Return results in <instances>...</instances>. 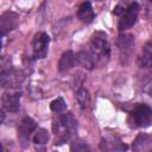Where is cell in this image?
<instances>
[{
  "instance_id": "5",
  "label": "cell",
  "mask_w": 152,
  "mask_h": 152,
  "mask_svg": "<svg viewBox=\"0 0 152 152\" xmlns=\"http://www.w3.org/2000/svg\"><path fill=\"white\" fill-rule=\"evenodd\" d=\"M23 74L13 68L2 70L0 75V83L2 88H18L23 83Z\"/></svg>"
},
{
  "instance_id": "20",
  "label": "cell",
  "mask_w": 152,
  "mask_h": 152,
  "mask_svg": "<svg viewBox=\"0 0 152 152\" xmlns=\"http://www.w3.org/2000/svg\"><path fill=\"white\" fill-rule=\"evenodd\" d=\"M71 152H90V150H89V147H88L86 144H83V142H77V144H75V145L72 146Z\"/></svg>"
},
{
  "instance_id": "15",
  "label": "cell",
  "mask_w": 152,
  "mask_h": 152,
  "mask_svg": "<svg viewBox=\"0 0 152 152\" xmlns=\"http://www.w3.org/2000/svg\"><path fill=\"white\" fill-rule=\"evenodd\" d=\"M138 63L141 68H151L152 66V40L147 42L139 56Z\"/></svg>"
},
{
  "instance_id": "1",
  "label": "cell",
  "mask_w": 152,
  "mask_h": 152,
  "mask_svg": "<svg viewBox=\"0 0 152 152\" xmlns=\"http://www.w3.org/2000/svg\"><path fill=\"white\" fill-rule=\"evenodd\" d=\"M89 55L96 66H103L109 61L110 45L104 33L97 32L93 36L89 46Z\"/></svg>"
},
{
  "instance_id": "16",
  "label": "cell",
  "mask_w": 152,
  "mask_h": 152,
  "mask_svg": "<svg viewBox=\"0 0 152 152\" xmlns=\"http://www.w3.org/2000/svg\"><path fill=\"white\" fill-rule=\"evenodd\" d=\"M48 140H49V133L46 129L42 128L36 133V135L33 137V144L38 152L45 151V145H46Z\"/></svg>"
},
{
  "instance_id": "7",
  "label": "cell",
  "mask_w": 152,
  "mask_h": 152,
  "mask_svg": "<svg viewBox=\"0 0 152 152\" xmlns=\"http://www.w3.org/2000/svg\"><path fill=\"white\" fill-rule=\"evenodd\" d=\"M100 150L102 152H126L127 145L122 142L118 137L106 135L100 141Z\"/></svg>"
},
{
  "instance_id": "3",
  "label": "cell",
  "mask_w": 152,
  "mask_h": 152,
  "mask_svg": "<svg viewBox=\"0 0 152 152\" xmlns=\"http://www.w3.org/2000/svg\"><path fill=\"white\" fill-rule=\"evenodd\" d=\"M132 128H145L152 124V108L146 103H137L128 114Z\"/></svg>"
},
{
  "instance_id": "14",
  "label": "cell",
  "mask_w": 152,
  "mask_h": 152,
  "mask_svg": "<svg viewBox=\"0 0 152 152\" xmlns=\"http://www.w3.org/2000/svg\"><path fill=\"white\" fill-rule=\"evenodd\" d=\"M75 63H76V55L71 50H68L61 56V59L58 62V70L61 72L68 71L75 65Z\"/></svg>"
},
{
  "instance_id": "4",
  "label": "cell",
  "mask_w": 152,
  "mask_h": 152,
  "mask_svg": "<svg viewBox=\"0 0 152 152\" xmlns=\"http://www.w3.org/2000/svg\"><path fill=\"white\" fill-rule=\"evenodd\" d=\"M139 5L137 2H131L126 6L122 7V10L120 11H114L115 14L120 15V19H119V31H125L129 27H132L137 19H138V14H139Z\"/></svg>"
},
{
  "instance_id": "11",
  "label": "cell",
  "mask_w": 152,
  "mask_h": 152,
  "mask_svg": "<svg viewBox=\"0 0 152 152\" xmlns=\"http://www.w3.org/2000/svg\"><path fill=\"white\" fill-rule=\"evenodd\" d=\"M151 146H152L151 138L145 133H140L133 141L132 148H133V152H151L150 151Z\"/></svg>"
},
{
  "instance_id": "18",
  "label": "cell",
  "mask_w": 152,
  "mask_h": 152,
  "mask_svg": "<svg viewBox=\"0 0 152 152\" xmlns=\"http://www.w3.org/2000/svg\"><path fill=\"white\" fill-rule=\"evenodd\" d=\"M76 99H77V102L81 107L82 110L87 109L90 104V95H89V91L86 89V88H80L76 93Z\"/></svg>"
},
{
  "instance_id": "17",
  "label": "cell",
  "mask_w": 152,
  "mask_h": 152,
  "mask_svg": "<svg viewBox=\"0 0 152 152\" xmlns=\"http://www.w3.org/2000/svg\"><path fill=\"white\" fill-rule=\"evenodd\" d=\"M76 63L80 66H82V68H84L87 70H91L95 66L94 65V62H93V59L90 57V55L88 52H86V51H80L76 55Z\"/></svg>"
},
{
  "instance_id": "13",
  "label": "cell",
  "mask_w": 152,
  "mask_h": 152,
  "mask_svg": "<svg viewBox=\"0 0 152 152\" xmlns=\"http://www.w3.org/2000/svg\"><path fill=\"white\" fill-rule=\"evenodd\" d=\"M133 44H134V37L132 34L124 33V34H120L118 37L116 45L119 48V51L121 52V56H127L131 52Z\"/></svg>"
},
{
  "instance_id": "2",
  "label": "cell",
  "mask_w": 152,
  "mask_h": 152,
  "mask_svg": "<svg viewBox=\"0 0 152 152\" xmlns=\"http://www.w3.org/2000/svg\"><path fill=\"white\" fill-rule=\"evenodd\" d=\"M57 144H63L70 139L76 129V120L71 113L61 114L52 124Z\"/></svg>"
},
{
  "instance_id": "8",
  "label": "cell",
  "mask_w": 152,
  "mask_h": 152,
  "mask_svg": "<svg viewBox=\"0 0 152 152\" xmlns=\"http://www.w3.org/2000/svg\"><path fill=\"white\" fill-rule=\"evenodd\" d=\"M36 128H37L36 122H34L31 118H28V116L24 118V119L20 121L19 127H18V137H19V139H20L23 146H26L27 141L30 140V137H31L32 133L36 131Z\"/></svg>"
},
{
  "instance_id": "6",
  "label": "cell",
  "mask_w": 152,
  "mask_h": 152,
  "mask_svg": "<svg viewBox=\"0 0 152 152\" xmlns=\"http://www.w3.org/2000/svg\"><path fill=\"white\" fill-rule=\"evenodd\" d=\"M50 38L45 32H38L32 40V52L34 58H45Z\"/></svg>"
},
{
  "instance_id": "21",
  "label": "cell",
  "mask_w": 152,
  "mask_h": 152,
  "mask_svg": "<svg viewBox=\"0 0 152 152\" xmlns=\"http://www.w3.org/2000/svg\"><path fill=\"white\" fill-rule=\"evenodd\" d=\"M151 152H152V151H151Z\"/></svg>"
},
{
  "instance_id": "12",
  "label": "cell",
  "mask_w": 152,
  "mask_h": 152,
  "mask_svg": "<svg viewBox=\"0 0 152 152\" xmlns=\"http://www.w3.org/2000/svg\"><path fill=\"white\" fill-rule=\"evenodd\" d=\"M77 18L84 23V24H90L94 18H95V13L93 11V7H91V4L89 1H86V2H82L78 7V11H77Z\"/></svg>"
},
{
  "instance_id": "10",
  "label": "cell",
  "mask_w": 152,
  "mask_h": 152,
  "mask_svg": "<svg viewBox=\"0 0 152 152\" xmlns=\"http://www.w3.org/2000/svg\"><path fill=\"white\" fill-rule=\"evenodd\" d=\"M18 25V15L13 12H5L0 18V30L1 34L5 36L7 32L15 28Z\"/></svg>"
},
{
  "instance_id": "19",
  "label": "cell",
  "mask_w": 152,
  "mask_h": 152,
  "mask_svg": "<svg viewBox=\"0 0 152 152\" xmlns=\"http://www.w3.org/2000/svg\"><path fill=\"white\" fill-rule=\"evenodd\" d=\"M51 110L52 112H55V113H57V114H59V113H62L64 109H65V101L62 99V97H57L55 101H52L51 102Z\"/></svg>"
},
{
  "instance_id": "9",
  "label": "cell",
  "mask_w": 152,
  "mask_h": 152,
  "mask_svg": "<svg viewBox=\"0 0 152 152\" xmlns=\"http://www.w3.org/2000/svg\"><path fill=\"white\" fill-rule=\"evenodd\" d=\"M1 106L2 109L11 112V113H17L20 108V93L19 91H6L1 96Z\"/></svg>"
}]
</instances>
